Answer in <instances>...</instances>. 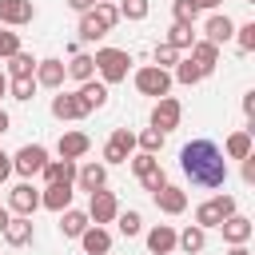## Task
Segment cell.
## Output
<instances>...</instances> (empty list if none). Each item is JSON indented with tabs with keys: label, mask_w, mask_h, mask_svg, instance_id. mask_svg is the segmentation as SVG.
<instances>
[{
	"label": "cell",
	"mask_w": 255,
	"mask_h": 255,
	"mask_svg": "<svg viewBox=\"0 0 255 255\" xmlns=\"http://www.w3.org/2000/svg\"><path fill=\"white\" fill-rule=\"evenodd\" d=\"M179 167L195 187H223L227 183V155L211 139H191L179 147Z\"/></svg>",
	"instance_id": "1"
},
{
	"label": "cell",
	"mask_w": 255,
	"mask_h": 255,
	"mask_svg": "<svg viewBox=\"0 0 255 255\" xmlns=\"http://www.w3.org/2000/svg\"><path fill=\"white\" fill-rule=\"evenodd\" d=\"M92 60H96V72L104 84H120L131 72V52H124V48H100Z\"/></svg>",
	"instance_id": "2"
},
{
	"label": "cell",
	"mask_w": 255,
	"mask_h": 255,
	"mask_svg": "<svg viewBox=\"0 0 255 255\" xmlns=\"http://www.w3.org/2000/svg\"><path fill=\"white\" fill-rule=\"evenodd\" d=\"M131 80H135V92H139V96H151V100L167 96V92H171V84H175V80H171V72H167V68H155V64L135 68V76H131Z\"/></svg>",
	"instance_id": "3"
},
{
	"label": "cell",
	"mask_w": 255,
	"mask_h": 255,
	"mask_svg": "<svg viewBox=\"0 0 255 255\" xmlns=\"http://www.w3.org/2000/svg\"><path fill=\"white\" fill-rule=\"evenodd\" d=\"M44 163H48V147H44V143H24V147L12 155V171H16L20 179L40 175V171H44Z\"/></svg>",
	"instance_id": "4"
},
{
	"label": "cell",
	"mask_w": 255,
	"mask_h": 255,
	"mask_svg": "<svg viewBox=\"0 0 255 255\" xmlns=\"http://www.w3.org/2000/svg\"><path fill=\"white\" fill-rule=\"evenodd\" d=\"M235 211V195H215V199H207V203H199L195 207V227H219L227 215Z\"/></svg>",
	"instance_id": "5"
},
{
	"label": "cell",
	"mask_w": 255,
	"mask_h": 255,
	"mask_svg": "<svg viewBox=\"0 0 255 255\" xmlns=\"http://www.w3.org/2000/svg\"><path fill=\"white\" fill-rule=\"evenodd\" d=\"M116 211H120V203H116V191H108V187H96V191H88V219L92 223H112L116 219Z\"/></svg>",
	"instance_id": "6"
},
{
	"label": "cell",
	"mask_w": 255,
	"mask_h": 255,
	"mask_svg": "<svg viewBox=\"0 0 255 255\" xmlns=\"http://www.w3.org/2000/svg\"><path fill=\"white\" fill-rule=\"evenodd\" d=\"M179 120H183L179 100H175V96H159V100H155V108H151V128H159V131L167 135L171 128H179Z\"/></svg>",
	"instance_id": "7"
},
{
	"label": "cell",
	"mask_w": 255,
	"mask_h": 255,
	"mask_svg": "<svg viewBox=\"0 0 255 255\" xmlns=\"http://www.w3.org/2000/svg\"><path fill=\"white\" fill-rule=\"evenodd\" d=\"M36 207H40V191L32 187V179H20L8 191V211L12 215H36Z\"/></svg>",
	"instance_id": "8"
},
{
	"label": "cell",
	"mask_w": 255,
	"mask_h": 255,
	"mask_svg": "<svg viewBox=\"0 0 255 255\" xmlns=\"http://www.w3.org/2000/svg\"><path fill=\"white\" fill-rule=\"evenodd\" d=\"M135 151V135L128 128H116L104 143V163H128V155Z\"/></svg>",
	"instance_id": "9"
},
{
	"label": "cell",
	"mask_w": 255,
	"mask_h": 255,
	"mask_svg": "<svg viewBox=\"0 0 255 255\" xmlns=\"http://www.w3.org/2000/svg\"><path fill=\"white\" fill-rule=\"evenodd\" d=\"M36 20V4L32 0H0V24L4 28H24Z\"/></svg>",
	"instance_id": "10"
},
{
	"label": "cell",
	"mask_w": 255,
	"mask_h": 255,
	"mask_svg": "<svg viewBox=\"0 0 255 255\" xmlns=\"http://www.w3.org/2000/svg\"><path fill=\"white\" fill-rule=\"evenodd\" d=\"M4 243L8 247H28L32 239H36V227H32V215H8V223H4Z\"/></svg>",
	"instance_id": "11"
},
{
	"label": "cell",
	"mask_w": 255,
	"mask_h": 255,
	"mask_svg": "<svg viewBox=\"0 0 255 255\" xmlns=\"http://www.w3.org/2000/svg\"><path fill=\"white\" fill-rule=\"evenodd\" d=\"M36 88H64V80H68V68H64V60H36Z\"/></svg>",
	"instance_id": "12"
},
{
	"label": "cell",
	"mask_w": 255,
	"mask_h": 255,
	"mask_svg": "<svg viewBox=\"0 0 255 255\" xmlns=\"http://www.w3.org/2000/svg\"><path fill=\"white\" fill-rule=\"evenodd\" d=\"M76 100H80V108H84V116H88V112H100V108L108 104V84L92 76V80H84V84H80V92H76Z\"/></svg>",
	"instance_id": "13"
},
{
	"label": "cell",
	"mask_w": 255,
	"mask_h": 255,
	"mask_svg": "<svg viewBox=\"0 0 255 255\" xmlns=\"http://www.w3.org/2000/svg\"><path fill=\"white\" fill-rule=\"evenodd\" d=\"M203 32H207V40H211L215 48H223V44L235 36V20H231L227 12H211L207 24H203Z\"/></svg>",
	"instance_id": "14"
},
{
	"label": "cell",
	"mask_w": 255,
	"mask_h": 255,
	"mask_svg": "<svg viewBox=\"0 0 255 255\" xmlns=\"http://www.w3.org/2000/svg\"><path fill=\"white\" fill-rule=\"evenodd\" d=\"M151 199H155V207H159L163 215H179V211L187 207V191H183V187H171V183H163L159 191H151Z\"/></svg>",
	"instance_id": "15"
},
{
	"label": "cell",
	"mask_w": 255,
	"mask_h": 255,
	"mask_svg": "<svg viewBox=\"0 0 255 255\" xmlns=\"http://www.w3.org/2000/svg\"><path fill=\"white\" fill-rule=\"evenodd\" d=\"M219 231H223V243H247V239H251V231H255V223H251L247 215L231 211V215L219 223Z\"/></svg>",
	"instance_id": "16"
},
{
	"label": "cell",
	"mask_w": 255,
	"mask_h": 255,
	"mask_svg": "<svg viewBox=\"0 0 255 255\" xmlns=\"http://www.w3.org/2000/svg\"><path fill=\"white\" fill-rule=\"evenodd\" d=\"M72 183H48L44 191H40V207H48V211H64V207H72Z\"/></svg>",
	"instance_id": "17"
},
{
	"label": "cell",
	"mask_w": 255,
	"mask_h": 255,
	"mask_svg": "<svg viewBox=\"0 0 255 255\" xmlns=\"http://www.w3.org/2000/svg\"><path fill=\"white\" fill-rule=\"evenodd\" d=\"M88 147H92V139H88L84 131H64V135L56 139L60 159H80V155H88Z\"/></svg>",
	"instance_id": "18"
},
{
	"label": "cell",
	"mask_w": 255,
	"mask_h": 255,
	"mask_svg": "<svg viewBox=\"0 0 255 255\" xmlns=\"http://www.w3.org/2000/svg\"><path fill=\"white\" fill-rule=\"evenodd\" d=\"M147 251L151 255H171L175 251V227L171 223H155L147 231Z\"/></svg>",
	"instance_id": "19"
},
{
	"label": "cell",
	"mask_w": 255,
	"mask_h": 255,
	"mask_svg": "<svg viewBox=\"0 0 255 255\" xmlns=\"http://www.w3.org/2000/svg\"><path fill=\"white\" fill-rule=\"evenodd\" d=\"M88 223H92V219H88V211H80V207H64V211H60V235H64V239H80Z\"/></svg>",
	"instance_id": "20"
},
{
	"label": "cell",
	"mask_w": 255,
	"mask_h": 255,
	"mask_svg": "<svg viewBox=\"0 0 255 255\" xmlns=\"http://www.w3.org/2000/svg\"><path fill=\"white\" fill-rule=\"evenodd\" d=\"M80 243H84V255H108V251H112V235H108L100 223H96V227L88 223L84 235H80Z\"/></svg>",
	"instance_id": "21"
},
{
	"label": "cell",
	"mask_w": 255,
	"mask_h": 255,
	"mask_svg": "<svg viewBox=\"0 0 255 255\" xmlns=\"http://www.w3.org/2000/svg\"><path fill=\"white\" fill-rule=\"evenodd\" d=\"M187 52H191V60L199 64V72H203V76H211V72H215V64H219V48H215L211 40H195Z\"/></svg>",
	"instance_id": "22"
},
{
	"label": "cell",
	"mask_w": 255,
	"mask_h": 255,
	"mask_svg": "<svg viewBox=\"0 0 255 255\" xmlns=\"http://www.w3.org/2000/svg\"><path fill=\"white\" fill-rule=\"evenodd\" d=\"M40 175L44 183H76V159H48Z\"/></svg>",
	"instance_id": "23"
},
{
	"label": "cell",
	"mask_w": 255,
	"mask_h": 255,
	"mask_svg": "<svg viewBox=\"0 0 255 255\" xmlns=\"http://www.w3.org/2000/svg\"><path fill=\"white\" fill-rule=\"evenodd\" d=\"M76 183H80V191L108 187V167L104 163H84V167H76Z\"/></svg>",
	"instance_id": "24"
},
{
	"label": "cell",
	"mask_w": 255,
	"mask_h": 255,
	"mask_svg": "<svg viewBox=\"0 0 255 255\" xmlns=\"http://www.w3.org/2000/svg\"><path fill=\"white\" fill-rule=\"evenodd\" d=\"M175 247H179V251H187V255H199V251L207 247V231H203V227H195V223H187L183 231H175Z\"/></svg>",
	"instance_id": "25"
},
{
	"label": "cell",
	"mask_w": 255,
	"mask_h": 255,
	"mask_svg": "<svg viewBox=\"0 0 255 255\" xmlns=\"http://www.w3.org/2000/svg\"><path fill=\"white\" fill-rule=\"evenodd\" d=\"M52 116H56V120H80L84 108H80L76 92H60V96H52Z\"/></svg>",
	"instance_id": "26"
},
{
	"label": "cell",
	"mask_w": 255,
	"mask_h": 255,
	"mask_svg": "<svg viewBox=\"0 0 255 255\" xmlns=\"http://www.w3.org/2000/svg\"><path fill=\"white\" fill-rule=\"evenodd\" d=\"M108 36V28H104V20L88 8V12H80V40H88V44H96V40H104Z\"/></svg>",
	"instance_id": "27"
},
{
	"label": "cell",
	"mask_w": 255,
	"mask_h": 255,
	"mask_svg": "<svg viewBox=\"0 0 255 255\" xmlns=\"http://www.w3.org/2000/svg\"><path fill=\"white\" fill-rule=\"evenodd\" d=\"M32 72H36V60H32V52H24V48H20L16 56H8V72H4L8 80H24V76H32Z\"/></svg>",
	"instance_id": "28"
},
{
	"label": "cell",
	"mask_w": 255,
	"mask_h": 255,
	"mask_svg": "<svg viewBox=\"0 0 255 255\" xmlns=\"http://www.w3.org/2000/svg\"><path fill=\"white\" fill-rule=\"evenodd\" d=\"M223 155H227V159H243V155H251V131H231L227 143H223Z\"/></svg>",
	"instance_id": "29"
},
{
	"label": "cell",
	"mask_w": 255,
	"mask_h": 255,
	"mask_svg": "<svg viewBox=\"0 0 255 255\" xmlns=\"http://www.w3.org/2000/svg\"><path fill=\"white\" fill-rule=\"evenodd\" d=\"M64 68H68V76H72V80H80V84L96 76V60H92V56H84V52H76V56H72V64H64Z\"/></svg>",
	"instance_id": "30"
},
{
	"label": "cell",
	"mask_w": 255,
	"mask_h": 255,
	"mask_svg": "<svg viewBox=\"0 0 255 255\" xmlns=\"http://www.w3.org/2000/svg\"><path fill=\"white\" fill-rule=\"evenodd\" d=\"M163 44H171L175 52H187L191 44H195V32H191V24H171V32H167V40Z\"/></svg>",
	"instance_id": "31"
},
{
	"label": "cell",
	"mask_w": 255,
	"mask_h": 255,
	"mask_svg": "<svg viewBox=\"0 0 255 255\" xmlns=\"http://www.w3.org/2000/svg\"><path fill=\"white\" fill-rule=\"evenodd\" d=\"M171 80H179V84H187V88H191V84H199V80H203V72H199V64H195L191 56H179V64H175V76H171Z\"/></svg>",
	"instance_id": "32"
},
{
	"label": "cell",
	"mask_w": 255,
	"mask_h": 255,
	"mask_svg": "<svg viewBox=\"0 0 255 255\" xmlns=\"http://www.w3.org/2000/svg\"><path fill=\"white\" fill-rule=\"evenodd\" d=\"M116 227H120V235H139L143 231V215L139 211H116Z\"/></svg>",
	"instance_id": "33"
},
{
	"label": "cell",
	"mask_w": 255,
	"mask_h": 255,
	"mask_svg": "<svg viewBox=\"0 0 255 255\" xmlns=\"http://www.w3.org/2000/svg\"><path fill=\"white\" fill-rule=\"evenodd\" d=\"M8 96H12V100H20V104H28V100L36 96V76H24V80H8Z\"/></svg>",
	"instance_id": "34"
},
{
	"label": "cell",
	"mask_w": 255,
	"mask_h": 255,
	"mask_svg": "<svg viewBox=\"0 0 255 255\" xmlns=\"http://www.w3.org/2000/svg\"><path fill=\"white\" fill-rule=\"evenodd\" d=\"M163 139H167V135H163L159 128H147V131H139V135H135V147H139V151H147V155H155V151L163 147Z\"/></svg>",
	"instance_id": "35"
},
{
	"label": "cell",
	"mask_w": 255,
	"mask_h": 255,
	"mask_svg": "<svg viewBox=\"0 0 255 255\" xmlns=\"http://www.w3.org/2000/svg\"><path fill=\"white\" fill-rule=\"evenodd\" d=\"M116 8H120V20H147V12H151L147 0H120Z\"/></svg>",
	"instance_id": "36"
},
{
	"label": "cell",
	"mask_w": 255,
	"mask_h": 255,
	"mask_svg": "<svg viewBox=\"0 0 255 255\" xmlns=\"http://www.w3.org/2000/svg\"><path fill=\"white\" fill-rule=\"evenodd\" d=\"M135 179H139V183H143V191H159V187H163V183H167V175H163V167H159V159H155V163H151V167H147V171H139V175H135Z\"/></svg>",
	"instance_id": "37"
},
{
	"label": "cell",
	"mask_w": 255,
	"mask_h": 255,
	"mask_svg": "<svg viewBox=\"0 0 255 255\" xmlns=\"http://www.w3.org/2000/svg\"><path fill=\"white\" fill-rule=\"evenodd\" d=\"M171 16H175V24H191V28H195L199 8H195L191 0H171Z\"/></svg>",
	"instance_id": "38"
},
{
	"label": "cell",
	"mask_w": 255,
	"mask_h": 255,
	"mask_svg": "<svg viewBox=\"0 0 255 255\" xmlns=\"http://www.w3.org/2000/svg\"><path fill=\"white\" fill-rule=\"evenodd\" d=\"M92 12H96V16L104 20V28H108V32H112V28L120 24V8H116L112 0H96V4H92Z\"/></svg>",
	"instance_id": "39"
},
{
	"label": "cell",
	"mask_w": 255,
	"mask_h": 255,
	"mask_svg": "<svg viewBox=\"0 0 255 255\" xmlns=\"http://www.w3.org/2000/svg\"><path fill=\"white\" fill-rule=\"evenodd\" d=\"M231 40L239 44V52H255V20H251V24H239Z\"/></svg>",
	"instance_id": "40"
},
{
	"label": "cell",
	"mask_w": 255,
	"mask_h": 255,
	"mask_svg": "<svg viewBox=\"0 0 255 255\" xmlns=\"http://www.w3.org/2000/svg\"><path fill=\"white\" fill-rule=\"evenodd\" d=\"M16 52H20V32L0 28V60H8V56H16Z\"/></svg>",
	"instance_id": "41"
},
{
	"label": "cell",
	"mask_w": 255,
	"mask_h": 255,
	"mask_svg": "<svg viewBox=\"0 0 255 255\" xmlns=\"http://www.w3.org/2000/svg\"><path fill=\"white\" fill-rule=\"evenodd\" d=\"M151 60H155V68H171V64H179V52H175L171 44H155Z\"/></svg>",
	"instance_id": "42"
},
{
	"label": "cell",
	"mask_w": 255,
	"mask_h": 255,
	"mask_svg": "<svg viewBox=\"0 0 255 255\" xmlns=\"http://www.w3.org/2000/svg\"><path fill=\"white\" fill-rule=\"evenodd\" d=\"M243 183H255V151L243 155Z\"/></svg>",
	"instance_id": "43"
},
{
	"label": "cell",
	"mask_w": 255,
	"mask_h": 255,
	"mask_svg": "<svg viewBox=\"0 0 255 255\" xmlns=\"http://www.w3.org/2000/svg\"><path fill=\"white\" fill-rule=\"evenodd\" d=\"M8 175H12V155H4V151H0V183H4Z\"/></svg>",
	"instance_id": "44"
},
{
	"label": "cell",
	"mask_w": 255,
	"mask_h": 255,
	"mask_svg": "<svg viewBox=\"0 0 255 255\" xmlns=\"http://www.w3.org/2000/svg\"><path fill=\"white\" fill-rule=\"evenodd\" d=\"M243 116H247V120L255 116V92H247V96H243Z\"/></svg>",
	"instance_id": "45"
},
{
	"label": "cell",
	"mask_w": 255,
	"mask_h": 255,
	"mask_svg": "<svg viewBox=\"0 0 255 255\" xmlns=\"http://www.w3.org/2000/svg\"><path fill=\"white\" fill-rule=\"evenodd\" d=\"M191 4H195V8H199V12H215V8H219V4H223V0H191Z\"/></svg>",
	"instance_id": "46"
},
{
	"label": "cell",
	"mask_w": 255,
	"mask_h": 255,
	"mask_svg": "<svg viewBox=\"0 0 255 255\" xmlns=\"http://www.w3.org/2000/svg\"><path fill=\"white\" fill-rule=\"evenodd\" d=\"M92 4H96V0H68V8H72V12H88Z\"/></svg>",
	"instance_id": "47"
},
{
	"label": "cell",
	"mask_w": 255,
	"mask_h": 255,
	"mask_svg": "<svg viewBox=\"0 0 255 255\" xmlns=\"http://www.w3.org/2000/svg\"><path fill=\"white\" fill-rule=\"evenodd\" d=\"M8 128H12V116H8V112H4V108H0V135H4V131H8Z\"/></svg>",
	"instance_id": "48"
},
{
	"label": "cell",
	"mask_w": 255,
	"mask_h": 255,
	"mask_svg": "<svg viewBox=\"0 0 255 255\" xmlns=\"http://www.w3.org/2000/svg\"><path fill=\"white\" fill-rule=\"evenodd\" d=\"M227 255H251V251H247V243H231V251H227Z\"/></svg>",
	"instance_id": "49"
},
{
	"label": "cell",
	"mask_w": 255,
	"mask_h": 255,
	"mask_svg": "<svg viewBox=\"0 0 255 255\" xmlns=\"http://www.w3.org/2000/svg\"><path fill=\"white\" fill-rule=\"evenodd\" d=\"M4 96H8V76L0 72V100H4Z\"/></svg>",
	"instance_id": "50"
},
{
	"label": "cell",
	"mask_w": 255,
	"mask_h": 255,
	"mask_svg": "<svg viewBox=\"0 0 255 255\" xmlns=\"http://www.w3.org/2000/svg\"><path fill=\"white\" fill-rule=\"evenodd\" d=\"M8 215H12V211H8V207H0V231H4V223H8Z\"/></svg>",
	"instance_id": "51"
},
{
	"label": "cell",
	"mask_w": 255,
	"mask_h": 255,
	"mask_svg": "<svg viewBox=\"0 0 255 255\" xmlns=\"http://www.w3.org/2000/svg\"><path fill=\"white\" fill-rule=\"evenodd\" d=\"M243 4H255V0H243Z\"/></svg>",
	"instance_id": "52"
},
{
	"label": "cell",
	"mask_w": 255,
	"mask_h": 255,
	"mask_svg": "<svg viewBox=\"0 0 255 255\" xmlns=\"http://www.w3.org/2000/svg\"><path fill=\"white\" fill-rule=\"evenodd\" d=\"M0 207H4V203H0Z\"/></svg>",
	"instance_id": "53"
}]
</instances>
